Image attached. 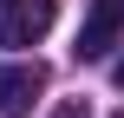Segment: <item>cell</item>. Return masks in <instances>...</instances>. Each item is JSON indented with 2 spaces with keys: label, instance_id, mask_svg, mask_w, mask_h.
Returning a JSON list of instances; mask_svg holds the SVG:
<instances>
[{
  "label": "cell",
  "instance_id": "2",
  "mask_svg": "<svg viewBox=\"0 0 124 118\" xmlns=\"http://www.w3.org/2000/svg\"><path fill=\"white\" fill-rule=\"evenodd\" d=\"M39 92H46V66L39 59L0 66V118H33V99Z\"/></svg>",
  "mask_w": 124,
  "mask_h": 118
},
{
  "label": "cell",
  "instance_id": "4",
  "mask_svg": "<svg viewBox=\"0 0 124 118\" xmlns=\"http://www.w3.org/2000/svg\"><path fill=\"white\" fill-rule=\"evenodd\" d=\"M52 118H92V112H85V99H65V105H59Z\"/></svg>",
  "mask_w": 124,
  "mask_h": 118
},
{
  "label": "cell",
  "instance_id": "1",
  "mask_svg": "<svg viewBox=\"0 0 124 118\" xmlns=\"http://www.w3.org/2000/svg\"><path fill=\"white\" fill-rule=\"evenodd\" d=\"M59 20V0H0V46H39Z\"/></svg>",
  "mask_w": 124,
  "mask_h": 118
},
{
  "label": "cell",
  "instance_id": "3",
  "mask_svg": "<svg viewBox=\"0 0 124 118\" xmlns=\"http://www.w3.org/2000/svg\"><path fill=\"white\" fill-rule=\"evenodd\" d=\"M124 33V0H92L85 7V26H78V59H105Z\"/></svg>",
  "mask_w": 124,
  "mask_h": 118
},
{
  "label": "cell",
  "instance_id": "5",
  "mask_svg": "<svg viewBox=\"0 0 124 118\" xmlns=\"http://www.w3.org/2000/svg\"><path fill=\"white\" fill-rule=\"evenodd\" d=\"M111 79H118V92H124V59H118V66H111Z\"/></svg>",
  "mask_w": 124,
  "mask_h": 118
}]
</instances>
